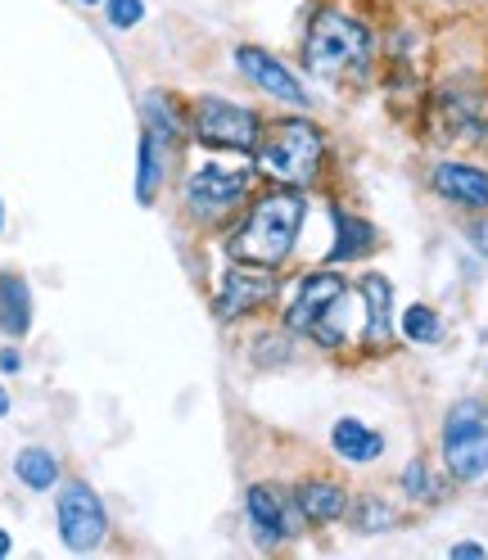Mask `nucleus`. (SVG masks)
Segmentation results:
<instances>
[{
	"label": "nucleus",
	"mask_w": 488,
	"mask_h": 560,
	"mask_svg": "<svg viewBox=\"0 0 488 560\" xmlns=\"http://www.w3.org/2000/svg\"><path fill=\"white\" fill-rule=\"evenodd\" d=\"M303 213H307L303 195H290V190L258 199L249 222L231 235V258L254 262V267H281L294 249V240H299Z\"/></svg>",
	"instance_id": "obj_1"
},
{
	"label": "nucleus",
	"mask_w": 488,
	"mask_h": 560,
	"mask_svg": "<svg viewBox=\"0 0 488 560\" xmlns=\"http://www.w3.org/2000/svg\"><path fill=\"white\" fill-rule=\"evenodd\" d=\"M303 59H307V73H317L326 82H353L371 68V32L353 14L322 10L307 27Z\"/></svg>",
	"instance_id": "obj_2"
},
{
	"label": "nucleus",
	"mask_w": 488,
	"mask_h": 560,
	"mask_svg": "<svg viewBox=\"0 0 488 560\" xmlns=\"http://www.w3.org/2000/svg\"><path fill=\"white\" fill-rule=\"evenodd\" d=\"M322 154H326L322 131L303 118L276 122L267 140H258V167L286 186H307L322 172Z\"/></svg>",
	"instance_id": "obj_3"
},
{
	"label": "nucleus",
	"mask_w": 488,
	"mask_h": 560,
	"mask_svg": "<svg viewBox=\"0 0 488 560\" xmlns=\"http://www.w3.org/2000/svg\"><path fill=\"white\" fill-rule=\"evenodd\" d=\"M344 294H348V285H344V276H335V271L303 276L299 290H294V303L286 312V326L312 335V339L326 343V348H339L344 343V326H339Z\"/></svg>",
	"instance_id": "obj_4"
},
{
	"label": "nucleus",
	"mask_w": 488,
	"mask_h": 560,
	"mask_svg": "<svg viewBox=\"0 0 488 560\" xmlns=\"http://www.w3.org/2000/svg\"><path fill=\"white\" fill-rule=\"evenodd\" d=\"M443 462L452 479L475 483L488 475V407L479 398H466L443 420Z\"/></svg>",
	"instance_id": "obj_5"
},
{
	"label": "nucleus",
	"mask_w": 488,
	"mask_h": 560,
	"mask_svg": "<svg viewBox=\"0 0 488 560\" xmlns=\"http://www.w3.org/2000/svg\"><path fill=\"white\" fill-rule=\"evenodd\" d=\"M177 154V114L154 91L146 95V136H141V167H136V203H154L163 167Z\"/></svg>",
	"instance_id": "obj_6"
},
{
	"label": "nucleus",
	"mask_w": 488,
	"mask_h": 560,
	"mask_svg": "<svg viewBox=\"0 0 488 560\" xmlns=\"http://www.w3.org/2000/svg\"><path fill=\"white\" fill-rule=\"evenodd\" d=\"M195 136L204 145H222V150H258V114L231 104L222 95H204L195 104Z\"/></svg>",
	"instance_id": "obj_7"
},
{
	"label": "nucleus",
	"mask_w": 488,
	"mask_h": 560,
	"mask_svg": "<svg viewBox=\"0 0 488 560\" xmlns=\"http://www.w3.org/2000/svg\"><path fill=\"white\" fill-rule=\"evenodd\" d=\"M249 172H240V167H226V163H204L190 172V182H186V203H190V213L204 218V222H218L222 213H231V208L249 195Z\"/></svg>",
	"instance_id": "obj_8"
},
{
	"label": "nucleus",
	"mask_w": 488,
	"mask_h": 560,
	"mask_svg": "<svg viewBox=\"0 0 488 560\" xmlns=\"http://www.w3.org/2000/svg\"><path fill=\"white\" fill-rule=\"evenodd\" d=\"M109 534V515L86 483H63L59 493V538L68 551H95Z\"/></svg>",
	"instance_id": "obj_9"
},
{
	"label": "nucleus",
	"mask_w": 488,
	"mask_h": 560,
	"mask_svg": "<svg viewBox=\"0 0 488 560\" xmlns=\"http://www.w3.org/2000/svg\"><path fill=\"white\" fill-rule=\"evenodd\" d=\"M276 294V276L267 267H254V262H244V267H231L222 276V294H218V317L231 322L240 317V312H254L258 303H267Z\"/></svg>",
	"instance_id": "obj_10"
},
{
	"label": "nucleus",
	"mask_w": 488,
	"mask_h": 560,
	"mask_svg": "<svg viewBox=\"0 0 488 560\" xmlns=\"http://www.w3.org/2000/svg\"><path fill=\"white\" fill-rule=\"evenodd\" d=\"M235 63H240V73L249 78V82H258L267 95H276V100H286V104H307V91H303V82L290 73V68L281 63V59H271L267 50H258V46H240L235 50Z\"/></svg>",
	"instance_id": "obj_11"
},
{
	"label": "nucleus",
	"mask_w": 488,
	"mask_h": 560,
	"mask_svg": "<svg viewBox=\"0 0 488 560\" xmlns=\"http://www.w3.org/2000/svg\"><path fill=\"white\" fill-rule=\"evenodd\" d=\"M434 190L457 203V208H470V213H488V172L484 167H470V163H439L434 167Z\"/></svg>",
	"instance_id": "obj_12"
},
{
	"label": "nucleus",
	"mask_w": 488,
	"mask_h": 560,
	"mask_svg": "<svg viewBox=\"0 0 488 560\" xmlns=\"http://www.w3.org/2000/svg\"><path fill=\"white\" fill-rule=\"evenodd\" d=\"M244 502H249V520H254V529H258L267 542L299 534V529H294V511H290V502H286L281 488H271V483H254V488H249V498H244Z\"/></svg>",
	"instance_id": "obj_13"
},
{
	"label": "nucleus",
	"mask_w": 488,
	"mask_h": 560,
	"mask_svg": "<svg viewBox=\"0 0 488 560\" xmlns=\"http://www.w3.org/2000/svg\"><path fill=\"white\" fill-rule=\"evenodd\" d=\"M362 299H367V343L385 348L394 339V285L385 276H362Z\"/></svg>",
	"instance_id": "obj_14"
},
{
	"label": "nucleus",
	"mask_w": 488,
	"mask_h": 560,
	"mask_svg": "<svg viewBox=\"0 0 488 560\" xmlns=\"http://www.w3.org/2000/svg\"><path fill=\"white\" fill-rule=\"evenodd\" d=\"M443 136H452V140H484L488 136V114H484V104H479V95H470V91H443Z\"/></svg>",
	"instance_id": "obj_15"
},
{
	"label": "nucleus",
	"mask_w": 488,
	"mask_h": 560,
	"mask_svg": "<svg viewBox=\"0 0 488 560\" xmlns=\"http://www.w3.org/2000/svg\"><path fill=\"white\" fill-rule=\"evenodd\" d=\"M330 443H335L339 457H344V462H353V466H367V462H375L380 452H385V439H380L371 425H362V420H353V416L335 420Z\"/></svg>",
	"instance_id": "obj_16"
},
{
	"label": "nucleus",
	"mask_w": 488,
	"mask_h": 560,
	"mask_svg": "<svg viewBox=\"0 0 488 560\" xmlns=\"http://www.w3.org/2000/svg\"><path fill=\"white\" fill-rule=\"evenodd\" d=\"M294 498H299L303 520H312V524H330V520L348 515V493H344L339 483H330V479H312V483H303Z\"/></svg>",
	"instance_id": "obj_17"
},
{
	"label": "nucleus",
	"mask_w": 488,
	"mask_h": 560,
	"mask_svg": "<svg viewBox=\"0 0 488 560\" xmlns=\"http://www.w3.org/2000/svg\"><path fill=\"white\" fill-rule=\"evenodd\" d=\"M32 326V294H27V280L19 276H0V330L5 335H27Z\"/></svg>",
	"instance_id": "obj_18"
},
{
	"label": "nucleus",
	"mask_w": 488,
	"mask_h": 560,
	"mask_svg": "<svg viewBox=\"0 0 488 560\" xmlns=\"http://www.w3.org/2000/svg\"><path fill=\"white\" fill-rule=\"evenodd\" d=\"M335 231H339V235H335V249H330L335 262L362 258V254L375 249V226L362 222V218H353V213H344V208H335Z\"/></svg>",
	"instance_id": "obj_19"
},
{
	"label": "nucleus",
	"mask_w": 488,
	"mask_h": 560,
	"mask_svg": "<svg viewBox=\"0 0 488 560\" xmlns=\"http://www.w3.org/2000/svg\"><path fill=\"white\" fill-rule=\"evenodd\" d=\"M14 475L32 488V493H46V488L59 483V462L50 457L46 447H23L19 457H14Z\"/></svg>",
	"instance_id": "obj_20"
},
{
	"label": "nucleus",
	"mask_w": 488,
	"mask_h": 560,
	"mask_svg": "<svg viewBox=\"0 0 488 560\" xmlns=\"http://www.w3.org/2000/svg\"><path fill=\"white\" fill-rule=\"evenodd\" d=\"M403 335H407L411 343H439V335H443L439 312L426 307V303H411V307L403 312Z\"/></svg>",
	"instance_id": "obj_21"
},
{
	"label": "nucleus",
	"mask_w": 488,
	"mask_h": 560,
	"mask_svg": "<svg viewBox=\"0 0 488 560\" xmlns=\"http://www.w3.org/2000/svg\"><path fill=\"white\" fill-rule=\"evenodd\" d=\"M403 488H407L411 498H421V502H434V498H439V483H434V475H430L426 462H411V466L403 470Z\"/></svg>",
	"instance_id": "obj_22"
},
{
	"label": "nucleus",
	"mask_w": 488,
	"mask_h": 560,
	"mask_svg": "<svg viewBox=\"0 0 488 560\" xmlns=\"http://www.w3.org/2000/svg\"><path fill=\"white\" fill-rule=\"evenodd\" d=\"M353 520H358V529L362 534H385L390 524H394V511L385 506V502H375V498H367L358 511H353Z\"/></svg>",
	"instance_id": "obj_23"
},
{
	"label": "nucleus",
	"mask_w": 488,
	"mask_h": 560,
	"mask_svg": "<svg viewBox=\"0 0 488 560\" xmlns=\"http://www.w3.org/2000/svg\"><path fill=\"white\" fill-rule=\"evenodd\" d=\"M104 14H109V23L118 32H127L146 19V0H104Z\"/></svg>",
	"instance_id": "obj_24"
},
{
	"label": "nucleus",
	"mask_w": 488,
	"mask_h": 560,
	"mask_svg": "<svg viewBox=\"0 0 488 560\" xmlns=\"http://www.w3.org/2000/svg\"><path fill=\"white\" fill-rule=\"evenodd\" d=\"M23 366V358L14 353V348H5V353H0V371H19Z\"/></svg>",
	"instance_id": "obj_25"
},
{
	"label": "nucleus",
	"mask_w": 488,
	"mask_h": 560,
	"mask_svg": "<svg viewBox=\"0 0 488 560\" xmlns=\"http://www.w3.org/2000/svg\"><path fill=\"white\" fill-rule=\"evenodd\" d=\"M452 556H484V547L479 542H457V547H452Z\"/></svg>",
	"instance_id": "obj_26"
},
{
	"label": "nucleus",
	"mask_w": 488,
	"mask_h": 560,
	"mask_svg": "<svg viewBox=\"0 0 488 560\" xmlns=\"http://www.w3.org/2000/svg\"><path fill=\"white\" fill-rule=\"evenodd\" d=\"M475 244H479V249H484V254H488V222H484V226H479V231H475Z\"/></svg>",
	"instance_id": "obj_27"
},
{
	"label": "nucleus",
	"mask_w": 488,
	"mask_h": 560,
	"mask_svg": "<svg viewBox=\"0 0 488 560\" xmlns=\"http://www.w3.org/2000/svg\"><path fill=\"white\" fill-rule=\"evenodd\" d=\"M0 556H10V534L0 529Z\"/></svg>",
	"instance_id": "obj_28"
},
{
	"label": "nucleus",
	"mask_w": 488,
	"mask_h": 560,
	"mask_svg": "<svg viewBox=\"0 0 488 560\" xmlns=\"http://www.w3.org/2000/svg\"><path fill=\"white\" fill-rule=\"evenodd\" d=\"M5 411H10V394H5V389H0V416H5Z\"/></svg>",
	"instance_id": "obj_29"
},
{
	"label": "nucleus",
	"mask_w": 488,
	"mask_h": 560,
	"mask_svg": "<svg viewBox=\"0 0 488 560\" xmlns=\"http://www.w3.org/2000/svg\"><path fill=\"white\" fill-rule=\"evenodd\" d=\"M0 226H5V203H0Z\"/></svg>",
	"instance_id": "obj_30"
},
{
	"label": "nucleus",
	"mask_w": 488,
	"mask_h": 560,
	"mask_svg": "<svg viewBox=\"0 0 488 560\" xmlns=\"http://www.w3.org/2000/svg\"><path fill=\"white\" fill-rule=\"evenodd\" d=\"M82 5H100V0H82Z\"/></svg>",
	"instance_id": "obj_31"
}]
</instances>
